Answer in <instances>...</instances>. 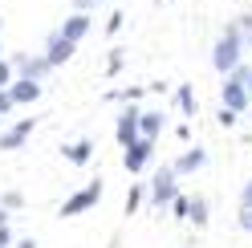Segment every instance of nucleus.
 Here are the masks:
<instances>
[{
	"label": "nucleus",
	"mask_w": 252,
	"mask_h": 248,
	"mask_svg": "<svg viewBox=\"0 0 252 248\" xmlns=\"http://www.w3.org/2000/svg\"><path fill=\"white\" fill-rule=\"evenodd\" d=\"M61 155L73 163V167H86L90 159H94V143L90 138H77V143H69V147H61Z\"/></svg>",
	"instance_id": "14"
},
{
	"label": "nucleus",
	"mask_w": 252,
	"mask_h": 248,
	"mask_svg": "<svg viewBox=\"0 0 252 248\" xmlns=\"http://www.w3.org/2000/svg\"><path fill=\"white\" fill-rule=\"evenodd\" d=\"M8 94L17 106H29V102H37L41 98V82H29V77H17V82L8 86Z\"/></svg>",
	"instance_id": "13"
},
{
	"label": "nucleus",
	"mask_w": 252,
	"mask_h": 248,
	"mask_svg": "<svg viewBox=\"0 0 252 248\" xmlns=\"http://www.w3.org/2000/svg\"><path fill=\"white\" fill-rule=\"evenodd\" d=\"M0 208H4V212H21L25 208V195L21 191H4V195H0Z\"/></svg>",
	"instance_id": "17"
},
{
	"label": "nucleus",
	"mask_w": 252,
	"mask_h": 248,
	"mask_svg": "<svg viewBox=\"0 0 252 248\" xmlns=\"http://www.w3.org/2000/svg\"><path fill=\"white\" fill-rule=\"evenodd\" d=\"M12 248H37V240H29V236H25V240H17Z\"/></svg>",
	"instance_id": "30"
},
{
	"label": "nucleus",
	"mask_w": 252,
	"mask_h": 248,
	"mask_svg": "<svg viewBox=\"0 0 252 248\" xmlns=\"http://www.w3.org/2000/svg\"><path fill=\"white\" fill-rule=\"evenodd\" d=\"M203 163H208V151H203V147H191V151H183L179 159L171 163V171H175V175H191V171H199Z\"/></svg>",
	"instance_id": "11"
},
{
	"label": "nucleus",
	"mask_w": 252,
	"mask_h": 248,
	"mask_svg": "<svg viewBox=\"0 0 252 248\" xmlns=\"http://www.w3.org/2000/svg\"><path fill=\"white\" fill-rule=\"evenodd\" d=\"M90 25H94V21L86 17V12H69V17L61 21V29H57V33L65 37V41H73V45H77V41H82V37L90 33Z\"/></svg>",
	"instance_id": "10"
},
{
	"label": "nucleus",
	"mask_w": 252,
	"mask_h": 248,
	"mask_svg": "<svg viewBox=\"0 0 252 248\" xmlns=\"http://www.w3.org/2000/svg\"><path fill=\"white\" fill-rule=\"evenodd\" d=\"M248 94H252V69H248Z\"/></svg>",
	"instance_id": "32"
},
{
	"label": "nucleus",
	"mask_w": 252,
	"mask_h": 248,
	"mask_svg": "<svg viewBox=\"0 0 252 248\" xmlns=\"http://www.w3.org/2000/svg\"><path fill=\"white\" fill-rule=\"evenodd\" d=\"M98 199H102V179H94V183H86L82 191H73L65 204H61V216H65V220H73V216L90 212L94 204H98Z\"/></svg>",
	"instance_id": "3"
},
{
	"label": "nucleus",
	"mask_w": 252,
	"mask_h": 248,
	"mask_svg": "<svg viewBox=\"0 0 252 248\" xmlns=\"http://www.w3.org/2000/svg\"><path fill=\"white\" fill-rule=\"evenodd\" d=\"M248 69H252V65H244V61H240V65H236V69L224 77V82H240V86H248Z\"/></svg>",
	"instance_id": "24"
},
{
	"label": "nucleus",
	"mask_w": 252,
	"mask_h": 248,
	"mask_svg": "<svg viewBox=\"0 0 252 248\" xmlns=\"http://www.w3.org/2000/svg\"><path fill=\"white\" fill-rule=\"evenodd\" d=\"M220 106H228V110L244 114L248 106H252V94H248V86H240V82H224V86H220Z\"/></svg>",
	"instance_id": "8"
},
{
	"label": "nucleus",
	"mask_w": 252,
	"mask_h": 248,
	"mask_svg": "<svg viewBox=\"0 0 252 248\" xmlns=\"http://www.w3.org/2000/svg\"><path fill=\"white\" fill-rule=\"evenodd\" d=\"M118 69H122V49H110V57H106V73L114 77Z\"/></svg>",
	"instance_id": "23"
},
{
	"label": "nucleus",
	"mask_w": 252,
	"mask_h": 248,
	"mask_svg": "<svg viewBox=\"0 0 252 248\" xmlns=\"http://www.w3.org/2000/svg\"><path fill=\"white\" fill-rule=\"evenodd\" d=\"M240 57H244V37H240V25H224V33L216 37V45H212V65H216V73L220 77H228L236 65H240Z\"/></svg>",
	"instance_id": "1"
},
{
	"label": "nucleus",
	"mask_w": 252,
	"mask_h": 248,
	"mask_svg": "<svg viewBox=\"0 0 252 248\" xmlns=\"http://www.w3.org/2000/svg\"><path fill=\"white\" fill-rule=\"evenodd\" d=\"M143 183H134V187H130V195H126V216H130V212H138V208H143Z\"/></svg>",
	"instance_id": "19"
},
{
	"label": "nucleus",
	"mask_w": 252,
	"mask_h": 248,
	"mask_svg": "<svg viewBox=\"0 0 252 248\" xmlns=\"http://www.w3.org/2000/svg\"><path fill=\"white\" fill-rule=\"evenodd\" d=\"M175 106H179L187 118L199 114V98H195V90H191V86H179V90H175Z\"/></svg>",
	"instance_id": "16"
},
{
	"label": "nucleus",
	"mask_w": 252,
	"mask_h": 248,
	"mask_svg": "<svg viewBox=\"0 0 252 248\" xmlns=\"http://www.w3.org/2000/svg\"><path fill=\"white\" fill-rule=\"evenodd\" d=\"M151 155H155V138H138L134 147L122 151V167H126L130 175H143L147 163H151Z\"/></svg>",
	"instance_id": "6"
},
{
	"label": "nucleus",
	"mask_w": 252,
	"mask_h": 248,
	"mask_svg": "<svg viewBox=\"0 0 252 248\" xmlns=\"http://www.w3.org/2000/svg\"><path fill=\"white\" fill-rule=\"evenodd\" d=\"M122 17H126V12H110V17H106V33H110V37L122 29Z\"/></svg>",
	"instance_id": "25"
},
{
	"label": "nucleus",
	"mask_w": 252,
	"mask_h": 248,
	"mask_svg": "<svg viewBox=\"0 0 252 248\" xmlns=\"http://www.w3.org/2000/svg\"><path fill=\"white\" fill-rule=\"evenodd\" d=\"M4 224H8V212H4V208H0V228H4Z\"/></svg>",
	"instance_id": "31"
},
{
	"label": "nucleus",
	"mask_w": 252,
	"mask_h": 248,
	"mask_svg": "<svg viewBox=\"0 0 252 248\" xmlns=\"http://www.w3.org/2000/svg\"><path fill=\"white\" fill-rule=\"evenodd\" d=\"M240 228L252 232V208H240Z\"/></svg>",
	"instance_id": "29"
},
{
	"label": "nucleus",
	"mask_w": 252,
	"mask_h": 248,
	"mask_svg": "<svg viewBox=\"0 0 252 248\" xmlns=\"http://www.w3.org/2000/svg\"><path fill=\"white\" fill-rule=\"evenodd\" d=\"M155 4H167V0H155Z\"/></svg>",
	"instance_id": "34"
},
{
	"label": "nucleus",
	"mask_w": 252,
	"mask_h": 248,
	"mask_svg": "<svg viewBox=\"0 0 252 248\" xmlns=\"http://www.w3.org/2000/svg\"><path fill=\"white\" fill-rule=\"evenodd\" d=\"M12 106H17V102H12V94H8V90H0V118H4Z\"/></svg>",
	"instance_id": "26"
},
{
	"label": "nucleus",
	"mask_w": 252,
	"mask_h": 248,
	"mask_svg": "<svg viewBox=\"0 0 252 248\" xmlns=\"http://www.w3.org/2000/svg\"><path fill=\"white\" fill-rule=\"evenodd\" d=\"M0 57H4V45H0Z\"/></svg>",
	"instance_id": "35"
},
{
	"label": "nucleus",
	"mask_w": 252,
	"mask_h": 248,
	"mask_svg": "<svg viewBox=\"0 0 252 248\" xmlns=\"http://www.w3.org/2000/svg\"><path fill=\"white\" fill-rule=\"evenodd\" d=\"M240 208H252V179L244 183V191H240Z\"/></svg>",
	"instance_id": "28"
},
{
	"label": "nucleus",
	"mask_w": 252,
	"mask_h": 248,
	"mask_svg": "<svg viewBox=\"0 0 252 248\" xmlns=\"http://www.w3.org/2000/svg\"><path fill=\"white\" fill-rule=\"evenodd\" d=\"M163 130H167V118L159 110H143L138 114V138H155V143H159Z\"/></svg>",
	"instance_id": "12"
},
{
	"label": "nucleus",
	"mask_w": 252,
	"mask_h": 248,
	"mask_svg": "<svg viewBox=\"0 0 252 248\" xmlns=\"http://www.w3.org/2000/svg\"><path fill=\"white\" fill-rule=\"evenodd\" d=\"M179 195V175L171 171V167H159L151 179V204L155 208H171V199Z\"/></svg>",
	"instance_id": "2"
},
{
	"label": "nucleus",
	"mask_w": 252,
	"mask_h": 248,
	"mask_svg": "<svg viewBox=\"0 0 252 248\" xmlns=\"http://www.w3.org/2000/svg\"><path fill=\"white\" fill-rule=\"evenodd\" d=\"M33 130H37L33 118H17L12 126L0 130V151H21V147L29 143V134H33Z\"/></svg>",
	"instance_id": "7"
},
{
	"label": "nucleus",
	"mask_w": 252,
	"mask_h": 248,
	"mask_svg": "<svg viewBox=\"0 0 252 248\" xmlns=\"http://www.w3.org/2000/svg\"><path fill=\"white\" fill-rule=\"evenodd\" d=\"M236 25H240V37H244V49H252V12H244V17L236 21Z\"/></svg>",
	"instance_id": "22"
},
{
	"label": "nucleus",
	"mask_w": 252,
	"mask_h": 248,
	"mask_svg": "<svg viewBox=\"0 0 252 248\" xmlns=\"http://www.w3.org/2000/svg\"><path fill=\"white\" fill-rule=\"evenodd\" d=\"M138 114H143V110H138L134 102H126L122 114H118V122H114V134H118V147H122V151L138 143Z\"/></svg>",
	"instance_id": "5"
},
{
	"label": "nucleus",
	"mask_w": 252,
	"mask_h": 248,
	"mask_svg": "<svg viewBox=\"0 0 252 248\" xmlns=\"http://www.w3.org/2000/svg\"><path fill=\"white\" fill-rule=\"evenodd\" d=\"M216 122H220V126H236V122H240V114H236V110H228V106H220V110H216Z\"/></svg>",
	"instance_id": "21"
},
{
	"label": "nucleus",
	"mask_w": 252,
	"mask_h": 248,
	"mask_svg": "<svg viewBox=\"0 0 252 248\" xmlns=\"http://www.w3.org/2000/svg\"><path fill=\"white\" fill-rule=\"evenodd\" d=\"M12 82H17V69H12L8 57H0V90H8Z\"/></svg>",
	"instance_id": "18"
},
{
	"label": "nucleus",
	"mask_w": 252,
	"mask_h": 248,
	"mask_svg": "<svg viewBox=\"0 0 252 248\" xmlns=\"http://www.w3.org/2000/svg\"><path fill=\"white\" fill-rule=\"evenodd\" d=\"M12 244H17V240H12V228L4 224V228H0V248H12Z\"/></svg>",
	"instance_id": "27"
},
{
	"label": "nucleus",
	"mask_w": 252,
	"mask_h": 248,
	"mask_svg": "<svg viewBox=\"0 0 252 248\" xmlns=\"http://www.w3.org/2000/svg\"><path fill=\"white\" fill-rule=\"evenodd\" d=\"M8 61H12V69H17V77H29V82H45V77H49V61H45V53H17Z\"/></svg>",
	"instance_id": "4"
},
{
	"label": "nucleus",
	"mask_w": 252,
	"mask_h": 248,
	"mask_svg": "<svg viewBox=\"0 0 252 248\" xmlns=\"http://www.w3.org/2000/svg\"><path fill=\"white\" fill-rule=\"evenodd\" d=\"M187 204H191V195H175V199H171V216H175V220H187Z\"/></svg>",
	"instance_id": "20"
},
{
	"label": "nucleus",
	"mask_w": 252,
	"mask_h": 248,
	"mask_svg": "<svg viewBox=\"0 0 252 248\" xmlns=\"http://www.w3.org/2000/svg\"><path fill=\"white\" fill-rule=\"evenodd\" d=\"M187 220H191V228H208L212 212H208V199H203V195H191V204H187Z\"/></svg>",
	"instance_id": "15"
},
{
	"label": "nucleus",
	"mask_w": 252,
	"mask_h": 248,
	"mask_svg": "<svg viewBox=\"0 0 252 248\" xmlns=\"http://www.w3.org/2000/svg\"><path fill=\"white\" fill-rule=\"evenodd\" d=\"M73 49H77L73 41H65L61 33H49V41H45V61H49V69H61L73 57Z\"/></svg>",
	"instance_id": "9"
},
{
	"label": "nucleus",
	"mask_w": 252,
	"mask_h": 248,
	"mask_svg": "<svg viewBox=\"0 0 252 248\" xmlns=\"http://www.w3.org/2000/svg\"><path fill=\"white\" fill-rule=\"evenodd\" d=\"M86 4H102V0H86Z\"/></svg>",
	"instance_id": "33"
}]
</instances>
